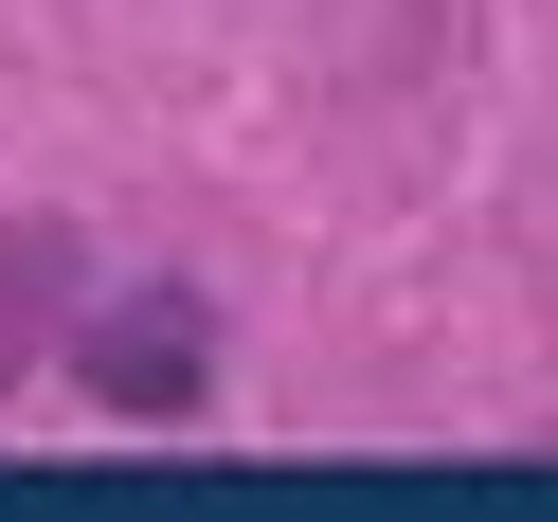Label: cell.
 <instances>
[{
  "label": "cell",
  "mask_w": 558,
  "mask_h": 522,
  "mask_svg": "<svg viewBox=\"0 0 558 522\" xmlns=\"http://www.w3.org/2000/svg\"><path fill=\"white\" fill-rule=\"evenodd\" d=\"M198 361H217L198 289H145V306H109V325L73 342V378H90L109 414H181V397H198Z\"/></svg>",
  "instance_id": "1"
},
{
  "label": "cell",
  "mask_w": 558,
  "mask_h": 522,
  "mask_svg": "<svg viewBox=\"0 0 558 522\" xmlns=\"http://www.w3.org/2000/svg\"><path fill=\"white\" fill-rule=\"evenodd\" d=\"M54 289H73V234L19 217V234H0V342H37V306H54Z\"/></svg>",
  "instance_id": "2"
}]
</instances>
